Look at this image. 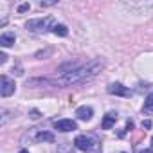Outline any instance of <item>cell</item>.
<instances>
[{"label": "cell", "instance_id": "1", "mask_svg": "<svg viewBox=\"0 0 153 153\" xmlns=\"http://www.w3.org/2000/svg\"><path fill=\"white\" fill-rule=\"evenodd\" d=\"M103 68V61L101 59H92L88 61L87 65H79V67H72L68 72H63V76L58 79L59 85H79V83H87L90 81L92 78H96V76L101 72Z\"/></svg>", "mask_w": 153, "mask_h": 153}, {"label": "cell", "instance_id": "2", "mask_svg": "<svg viewBox=\"0 0 153 153\" xmlns=\"http://www.w3.org/2000/svg\"><path fill=\"white\" fill-rule=\"evenodd\" d=\"M56 25H58V24H56L54 16L33 18V20H29V22L25 24L27 31H31V33H47V31H54V27H56Z\"/></svg>", "mask_w": 153, "mask_h": 153}, {"label": "cell", "instance_id": "3", "mask_svg": "<svg viewBox=\"0 0 153 153\" xmlns=\"http://www.w3.org/2000/svg\"><path fill=\"white\" fill-rule=\"evenodd\" d=\"M74 146L81 151H90L94 146H97V139L96 137H87V135H78L74 140Z\"/></svg>", "mask_w": 153, "mask_h": 153}, {"label": "cell", "instance_id": "4", "mask_svg": "<svg viewBox=\"0 0 153 153\" xmlns=\"http://www.w3.org/2000/svg\"><path fill=\"white\" fill-rule=\"evenodd\" d=\"M15 88H16L15 81H11L9 78H6V76L0 78V94L4 97H9L11 94H15Z\"/></svg>", "mask_w": 153, "mask_h": 153}, {"label": "cell", "instance_id": "5", "mask_svg": "<svg viewBox=\"0 0 153 153\" xmlns=\"http://www.w3.org/2000/svg\"><path fill=\"white\" fill-rule=\"evenodd\" d=\"M54 128L58 131H74L78 128V124L72 119H59V121H54Z\"/></svg>", "mask_w": 153, "mask_h": 153}, {"label": "cell", "instance_id": "6", "mask_svg": "<svg viewBox=\"0 0 153 153\" xmlns=\"http://www.w3.org/2000/svg\"><path fill=\"white\" fill-rule=\"evenodd\" d=\"M108 94L121 96V97H130L131 96V90L126 88V87H123L121 83H112V85H108Z\"/></svg>", "mask_w": 153, "mask_h": 153}, {"label": "cell", "instance_id": "7", "mask_svg": "<svg viewBox=\"0 0 153 153\" xmlns=\"http://www.w3.org/2000/svg\"><path fill=\"white\" fill-rule=\"evenodd\" d=\"M92 114H94V110L90 106H79L76 110V115H78V119H81V121H90Z\"/></svg>", "mask_w": 153, "mask_h": 153}, {"label": "cell", "instance_id": "8", "mask_svg": "<svg viewBox=\"0 0 153 153\" xmlns=\"http://www.w3.org/2000/svg\"><path fill=\"white\" fill-rule=\"evenodd\" d=\"M115 123H117V114H115V112H108V114L105 115L101 126H103V130H110Z\"/></svg>", "mask_w": 153, "mask_h": 153}, {"label": "cell", "instance_id": "9", "mask_svg": "<svg viewBox=\"0 0 153 153\" xmlns=\"http://www.w3.org/2000/svg\"><path fill=\"white\" fill-rule=\"evenodd\" d=\"M15 40H16L15 33H4L2 36H0V45L2 47H11L15 43Z\"/></svg>", "mask_w": 153, "mask_h": 153}, {"label": "cell", "instance_id": "10", "mask_svg": "<svg viewBox=\"0 0 153 153\" xmlns=\"http://www.w3.org/2000/svg\"><path fill=\"white\" fill-rule=\"evenodd\" d=\"M43 140H47V142H54V135H52L51 131H40V133L36 135V142H43Z\"/></svg>", "mask_w": 153, "mask_h": 153}, {"label": "cell", "instance_id": "11", "mask_svg": "<svg viewBox=\"0 0 153 153\" xmlns=\"http://www.w3.org/2000/svg\"><path fill=\"white\" fill-rule=\"evenodd\" d=\"M56 36H67L68 34V29H67V25H63V24H58L56 27H54V31H52Z\"/></svg>", "mask_w": 153, "mask_h": 153}, {"label": "cell", "instance_id": "12", "mask_svg": "<svg viewBox=\"0 0 153 153\" xmlns=\"http://www.w3.org/2000/svg\"><path fill=\"white\" fill-rule=\"evenodd\" d=\"M144 112H153V92H149L148 94V97H146V101H144V108H142Z\"/></svg>", "mask_w": 153, "mask_h": 153}, {"label": "cell", "instance_id": "13", "mask_svg": "<svg viewBox=\"0 0 153 153\" xmlns=\"http://www.w3.org/2000/svg\"><path fill=\"white\" fill-rule=\"evenodd\" d=\"M58 153H74V151H72V146L61 144V146H58Z\"/></svg>", "mask_w": 153, "mask_h": 153}, {"label": "cell", "instance_id": "14", "mask_svg": "<svg viewBox=\"0 0 153 153\" xmlns=\"http://www.w3.org/2000/svg\"><path fill=\"white\" fill-rule=\"evenodd\" d=\"M27 9H29V4H22V6L18 7V11H20V13H24V11H27Z\"/></svg>", "mask_w": 153, "mask_h": 153}, {"label": "cell", "instance_id": "15", "mask_svg": "<svg viewBox=\"0 0 153 153\" xmlns=\"http://www.w3.org/2000/svg\"><path fill=\"white\" fill-rule=\"evenodd\" d=\"M31 117H33V119H38V117H40V112H38V110H33V112H31Z\"/></svg>", "mask_w": 153, "mask_h": 153}, {"label": "cell", "instance_id": "16", "mask_svg": "<svg viewBox=\"0 0 153 153\" xmlns=\"http://www.w3.org/2000/svg\"><path fill=\"white\" fill-rule=\"evenodd\" d=\"M142 128L149 130V128H151V121H144V123H142Z\"/></svg>", "mask_w": 153, "mask_h": 153}, {"label": "cell", "instance_id": "17", "mask_svg": "<svg viewBox=\"0 0 153 153\" xmlns=\"http://www.w3.org/2000/svg\"><path fill=\"white\" fill-rule=\"evenodd\" d=\"M6 59H7V56H6V54L2 52V54H0V63H2V65H4V63H6Z\"/></svg>", "mask_w": 153, "mask_h": 153}, {"label": "cell", "instance_id": "18", "mask_svg": "<svg viewBox=\"0 0 153 153\" xmlns=\"http://www.w3.org/2000/svg\"><path fill=\"white\" fill-rule=\"evenodd\" d=\"M139 153H153V151H151V149H140Z\"/></svg>", "mask_w": 153, "mask_h": 153}, {"label": "cell", "instance_id": "19", "mask_svg": "<svg viewBox=\"0 0 153 153\" xmlns=\"http://www.w3.org/2000/svg\"><path fill=\"white\" fill-rule=\"evenodd\" d=\"M20 153H29V151H27V149H22V151H20Z\"/></svg>", "mask_w": 153, "mask_h": 153}, {"label": "cell", "instance_id": "20", "mask_svg": "<svg viewBox=\"0 0 153 153\" xmlns=\"http://www.w3.org/2000/svg\"><path fill=\"white\" fill-rule=\"evenodd\" d=\"M151 149H153V139H151Z\"/></svg>", "mask_w": 153, "mask_h": 153}]
</instances>
